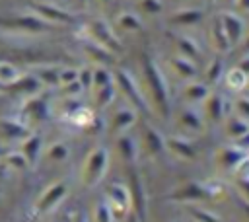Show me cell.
<instances>
[{
    "instance_id": "obj_1",
    "label": "cell",
    "mask_w": 249,
    "mask_h": 222,
    "mask_svg": "<svg viewBox=\"0 0 249 222\" xmlns=\"http://www.w3.org/2000/svg\"><path fill=\"white\" fill-rule=\"evenodd\" d=\"M142 76H144V82H146L150 97H152V107H156V111L161 117H169L171 115L169 84H167V78H165L161 66L150 55H142Z\"/></svg>"
},
{
    "instance_id": "obj_2",
    "label": "cell",
    "mask_w": 249,
    "mask_h": 222,
    "mask_svg": "<svg viewBox=\"0 0 249 222\" xmlns=\"http://www.w3.org/2000/svg\"><path fill=\"white\" fill-rule=\"evenodd\" d=\"M54 25L47 23L39 16L31 14H14V16H0V31L8 33H25V35H37V33H49Z\"/></svg>"
},
{
    "instance_id": "obj_3",
    "label": "cell",
    "mask_w": 249,
    "mask_h": 222,
    "mask_svg": "<svg viewBox=\"0 0 249 222\" xmlns=\"http://www.w3.org/2000/svg\"><path fill=\"white\" fill-rule=\"evenodd\" d=\"M107 167H109V150L105 146H95L88 154L82 166V183L89 189L95 187L105 177Z\"/></svg>"
},
{
    "instance_id": "obj_4",
    "label": "cell",
    "mask_w": 249,
    "mask_h": 222,
    "mask_svg": "<svg viewBox=\"0 0 249 222\" xmlns=\"http://www.w3.org/2000/svg\"><path fill=\"white\" fill-rule=\"evenodd\" d=\"M115 84H117V90L123 92V95L128 99V103L136 109V111H142V113H152V107L146 99V93L140 92V86L136 84V80L132 78V74L128 70H117L115 74Z\"/></svg>"
},
{
    "instance_id": "obj_5",
    "label": "cell",
    "mask_w": 249,
    "mask_h": 222,
    "mask_svg": "<svg viewBox=\"0 0 249 222\" xmlns=\"http://www.w3.org/2000/svg\"><path fill=\"white\" fill-rule=\"evenodd\" d=\"M86 29L89 33V39L95 41L97 45H101L103 49H107L109 53H121L123 51V45L119 41V37L115 35V31L111 29V25L101 19V18H93L86 23Z\"/></svg>"
},
{
    "instance_id": "obj_6",
    "label": "cell",
    "mask_w": 249,
    "mask_h": 222,
    "mask_svg": "<svg viewBox=\"0 0 249 222\" xmlns=\"http://www.w3.org/2000/svg\"><path fill=\"white\" fill-rule=\"evenodd\" d=\"M66 195H68V185H66V181H54V183H51V185L39 195V199H37V203H35V212H37V214H49V212H53V210L66 199Z\"/></svg>"
},
{
    "instance_id": "obj_7",
    "label": "cell",
    "mask_w": 249,
    "mask_h": 222,
    "mask_svg": "<svg viewBox=\"0 0 249 222\" xmlns=\"http://www.w3.org/2000/svg\"><path fill=\"white\" fill-rule=\"evenodd\" d=\"M29 8L35 16H39L41 19H45L51 25H70L76 23V16L70 14L68 10H62L54 4H47V2H29Z\"/></svg>"
},
{
    "instance_id": "obj_8",
    "label": "cell",
    "mask_w": 249,
    "mask_h": 222,
    "mask_svg": "<svg viewBox=\"0 0 249 222\" xmlns=\"http://www.w3.org/2000/svg\"><path fill=\"white\" fill-rule=\"evenodd\" d=\"M105 201L109 203L115 218H123V216H128L130 214V193H128V187L123 185V183H113L107 187L105 191Z\"/></svg>"
},
{
    "instance_id": "obj_9",
    "label": "cell",
    "mask_w": 249,
    "mask_h": 222,
    "mask_svg": "<svg viewBox=\"0 0 249 222\" xmlns=\"http://www.w3.org/2000/svg\"><path fill=\"white\" fill-rule=\"evenodd\" d=\"M128 193H130V210L134 216L140 220L146 214V191H144V181L136 171H130L128 175Z\"/></svg>"
},
{
    "instance_id": "obj_10",
    "label": "cell",
    "mask_w": 249,
    "mask_h": 222,
    "mask_svg": "<svg viewBox=\"0 0 249 222\" xmlns=\"http://www.w3.org/2000/svg\"><path fill=\"white\" fill-rule=\"evenodd\" d=\"M31 134L29 127L14 117H0V138L14 142V140H23Z\"/></svg>"
},
{
    "instance_id": "obj_11",
    "label": "cell",
    "mask_w": 249,
    "mask_h": 222,
    "mask_svg": "<svg viewBox=\"0 0 249 222\" xmlns=\"http://www.w3.org/2000/svg\"><path fill=\"white\" fill-rule=\"evenodd\" d=\"M218 18H220V23H222V27H224V31L228 35L230 45L231 47L237 45L241 41L243 33H245V21L233 12H222Z\"/></svg>"
},
{
    "instance_id": "obj_12",
    "label": "cell",
    "mask_w": 249,
    "mask_h": 222,
    "mask_svg": "<svg viewBox=\"0 0 249 222\" xmlns=\"http://www.w3.org/2000/svg\"><path fill=\"white\" fill-rule=\"evenodd\" d=\"M134 123H136V109L124 105V107H119L111 115V119H109V130H111V134H117L119 136V134H124Z\"/></svg>"
},
{
    "instance_id": "obj_13",
    "label": "cell",
    "mask_w": 249,
    "mask_h": 222,
    "mask_svg": "<svg viewBox=\"0 0 249 222\" xmlns=\"http://www.w3.org/2000/svg\"><path fill=\"white\" fill-rule=\"evenodd\" d=\"M165 150L175 154L181 160H195L196 148L187 136H165Z\"/></svg>"
},
{
    "instance_id": "obj_14",
    "label": "cell",
    "mask_w": 249,
    "mask_h": 222,
    "mask_svg": "<svg viewBox=\"0 0 249 222\" xmlns=\"http://www.w3.org/2000/svg\"><path fill=\"white\" fill-rule=\"evenodd\" d=\"M202 103H204V115L210 123L216 125L226 117V99L220 92H210Z\"/></svg>"
},
{
    "instance_id": "obj_15",
    "label": "cell",
    "mask_w": 249,
    "mask_h": 222,
    "mask_svg": "<svg viewBox=\"0 0 249 222\" xmlns=\"http://www.w3.org/2000/svg\"><path fill=\"white\" fill-rule=\"evenodd\" d=\"M19 152H21L23 158L27 160L29 167L35 166V164L39 162L41 154H43V136L37 134V132H31L27 138L21 140V144H19Z\"/></svg>"
},
{
    "instance_id": "obj_16",
    "label": "cell",
    "mask_w": 249,
    "mask_h": 222,
    "mask_svg": "<svg viewBox=\"0 0 249 222\" xmlns=\"http://www.w3.org/2000/svg\"><path fill=\"white\" fill-rule=\"evenodd\" d=\"M173 43L177 47V53L189 60H200L202 58V49L196 43V39H193L191 35H183V33H175L173 35Z\"/></svg>"
},
{
    "instance_id": "obj_17",
    "label": "cell",
    "mask_w": 249,
    "mask_h": 222,
    "mask_svg": "<svg viewBox=\"0 0 249 222\" xmlns=\"http://www.w3.org/2000/svg\"><path fill=\"white\" fill-rule=\"evenodd\" d=\"M142 142L150 156H160L165 150V136L152 125H146L142 129Z\"/></svg>"
},
{
    "instance_id": "obj_18",
    "label": "cell",
    "mask_w": 249,
    "mask_h": 222,
    "mask_svg": "<svg viewBox=\"0 0 249 222\" xmlns=\"http://www.w3.org/2000/svg\"><path fill=\"white\" fill-rule=\"evenodd\" d=\"M212 193L202 185V183H185L181 189H177L171 199L175 201H185V203H195V201H202L208 199Z\"/></svg>"
},
{
    "instance_id": "obj_19",
    "label": "cell",
    "mask_w": 249,
    "mask_h": 222,
    "mask_svg": "<svg viewBox=\"0 0 249 222\" xmlns=\"http://www.w3.org/2000/svg\"><path fill=\"white\" fill-rule=\"evenodd\" d=\"M202 18H204L202 10H198V8H185V10L173 12L167 18V21H169V25H175V27H191V25H196Z\"/></svg>"
},
{
    "instance_id": "obj_20",
    "label": "cell",
    "mask_w": 249,
    "mask_h": 222,
    "mask_svg": "<svg viewBox=\"0 0 249 222\" xmlns=\"http://www.w3.org/2000/svg\"><path fill=\"white\" fill-rule=\"evenodd\" d=\"M224 129H226V136L233 142H241V140H245V136H249V121H245L237 115L226 117Z\"/></svg>"
},
{
    "instance_id": "obj_21",
    "label": "cell",
    "mask_w": 249,
    "mask_h": 222,
    "mask_svg": "<svg viewBox=\"0 0 249 222\" xmlns=\"http://www.w3.org/2000/svg\"><path fill=\"white\" fill-rule=\"evenodd\" d=\"M41 88H43V84L37 80V76L33 74V72H21V76L12 84V86H8V90H12L14 93H39L41 92Z\"/></svg>"
},
{
    "instance_id": "obj_22",
    "label": "cell",
    "mask_w": 249,
    "mask_h": 222,
    "mask_svg": "<svg viewBox=\"0 0 249 222\" xmlns=\"http://www.w3.org/2000/svg\"><path fill=\"white\" fill-rule=\"evenodd\" d=\"M210 93V88L208 84L204 82H196V80H189L185 86H183V97L187 103L195 105V103H202Z\"/></svg>"
},
{
    "instance_id": "obj_23",
    "label": "cell",
    "mask_w": 249,
    "mask_h": 222,
    "mask_svg": "<svg viewBox=\"0 0 249 222\" xmlns=\"http://www.w3.org/2000/svg\"><path fill=\"white\" fill-rule=\"evenodd\" d=\"M177 121H179V125H181L185 130H189V132L200 134V132L204 130V119H202L195 109H191V107L181 109Z\"/></svg>"
},
{
    "instance_id": "obj_24",
    "label": "cell",
    "mask_w": 249,
    "mask_h": 222,
    "mask_svg": "<svg viewBox=\"0 0 249 222\" xmlns=\"http://www.w3.org/2000/svg\"><path fill=\"white\" fill-rule=\"evenodd\" d=\"M167 62H169L171 70H173L179 78H183V80H193V78L196 76V66H195V62L189 60V58H185V56H181V55L169 56Z\"/></svg>"
},
{
    "instance_id": "obj_25",
    "label": "cell",
    "mask_w": 249,
    "mask_h": 222,
    "mask_svg": "<svg viewBox=\"0 0 249 222\" xmlns=\"http://www.w3.org/2000/svg\"><path fill=\"white\" fill-rule=\"evenodd\" d=\"M245 156H247V154H245V150H243L241 146H224V148H220V152H218V162H220L224 167L235 169V167L239 166V162H241Z\"/></svg>"
},
{
    "instance_id": "obj_26",
    "label": "cell",
    "mask_w": 249,
    "mask_h": 222,
    "mask_svg": "<svg viewBox=\"0 0 249 222\" xmlns=\"http://www.w3.org/2000/svg\"><path fill=\"white\" fill-rule=\"evenodd\" d=\"M82 51L86 53L88 60L97 62V66H99L101 62H111V58H113V53H109L107 49H103L101 45H97V43L91 41V39L82 41Z\"/></svg>"
},
{
    "instance_id": "obj_27",
    "label": "cell",
    "mask_w": 249,
    "mask_h": 222,
    "mask_svg": "<svg viewBox=\"0 0 249 222\" xmlns=\"http://www.w3.org/2000/svg\"><path fill=\"white\" fill-rule=\"evenodd\" d=\"M117 150H119L121 158L124 162H128V164L136 162V158H138V144L128 134H119L117 136Z\"/></svg>"
},
{
    "instance_id": "obj_28",
    "label": "cell",
    "mask_w": 249,
    "mask_h": 222,
    "mask_svg": "<svg viewBox=\"0 0 249 222\" xmlns=\"http://www.w3.org/2000/svg\"><path fill=\"white\" fill-rule=\"evenodd\" d=\"M210 41H212V45L216 47V51H218V53H228V51L231 49V45H230V41H228V35H226V31H224V27H222V23H220V18H218V16H216V18H214V21H212Z\"/></svg>"
},
{
    "instance_id": "obj_29",
    "label": "cell",
    "mask_w": 249,
    "mask_h": 222,
    "mask_svg": "<svg viewBox=\"0 0 249 222\" xmlns=\"http://www.w3.org/2000/svg\"><path fill=\"white\" fill-rule=\"evenodd\" d=\"M47 111H49L47 99H45V95H41V93H35V95L25 103V107H23V113H25L27 117H31V119H45V117H47Z\"/></svg>"
},
{
    "instance_id": "obj_30",
    "label": "cell",
    "mask_w": 249,
    "mask_h": 222,
    "mask_svg": "<svg viewBox=\"0 0 249 222\" xmlns=\"http://www.w3.org/2000/svg\"><path fill=\"white\" fill-rule=\"evenodd\" d=\"M247 76L237 68V66H233V68H230L226 74H224V84H226V88L230 90V92H243L245 88H247Z\"/></svg>"
},
{
    "instance_id": "obj_31",
    "label": "cell",
    "mask_w": 249,
    "mask_h": 222,
    "mask_svg": "<svg viewBox=\"0 0 249 222\" xmlns=\"http://www.w3.org/2000/svg\"><path fill=\"white\" fill-rule=\"evenodd\" d=\"M37 80L43 86H58V74H60V66H37L35 72Z\"/></svg>"
},
{
    "instance_id": "obj_32",
    "label": "cell",
    "mask_w": 249,
    "mask_h": 222,
    "mask_svg": "<svg viewBox=\"0 0 249 222\" xmlns=\"http://www.w3.org/2000/svg\"><path fill=\"white\" fill-rule=\"evenodd\" d=\"M93 93H95V107H109L113 101H115V97H117V84L113 82V84H109V86H103V88H99V90H93Z\"/></svg>"
},
{
    "instance_id": "obj_33",
    "label": "cell",
    "mask_w": 249,
    "mask_h": 222,
    "mask_svg": "<svg viewBox=\"0 0 249 222\" xmlns=\"http://www.w3.org/2000/svg\"><path fill=\"white\" fill-rule=\"evenodd\" d=\"M19 76H21V72H19V68H18L16 64H12V62H2V60H0V86H2V88L12 86Z\"/></svg>"
},
{
    "instance_id": "obj_34",
    "label": "cell",
    "mask_w": 249,
    "mask_h": 222,
    "mask_svg": "<svg viewBox=\"0 0 249 222\" xmlns=\"http://www.w3.org/2000/svg\"><path fill=\"white\" fill-rule=\"evenodd\" d=\"M68 119H70L74 125H78V127H89V125L95 121V115H93V111H91L89 107L80 105L78 109H74V111L68 115Z\"/></svg>"
},
{
    "instance_id": "obj_35",
    "label": "cell",
    "mask_w": 249,
    "mask_h": 222,
    "mask_svg": "<svg viewBox=\"0 0 249 222\" xmlns=\"http://www.w3.org/2000/svg\"><path fill=\"white\" fill-rule=\"evenodd\" d=\"M117 25L124 31H140L142 29V19L132 12H123L117 18Z\"/></svg>"
},
{
    "instance_id": "obj_36",
    "label": "cell",
    "mask_w": 249,
    "mask_h": 222,
    "mask_svg": "<svg viewBox=\"0 0 249 222\" xmlns=\"http://www.w3.org/2000/svg\"><path fill=\"white\" fill-rule=\"evenodd\" d=\"M113 82H115V74H111L109 68H105L101 64L93 68V84H91V90H99V88L109 86Z\"/></svg>"
},
{
    "instance_id": "obj_37",
    "label": "cell",
    "mask_w": 249,
    "mask_h": 222,
    "mask_svg": "<svg viewBox=\"0 0 249 222\" xmlns=\"http://www.w3.org/2000/svg\"><path fill=\"white\" fill-rule=\"evenodd\" d=\"M224 74H226L224 72V60L220 56H216L210 60V64L206 68V82L204 84H216L224 78Z\"/></svg>"
},
{
    "instance_id": "obj_38",
    "label": "cell",
    "mask_w": 249,
    "mask_h": 222,
    "mask_svg": "<svg viewBox=\"0 0 249 222\" xmlns=\"http://www.w3.org/2000/svg\"><path fill=\"white\" fill-rule=\"evenodd\" d=\"M45 156H47L51 162H54V164H60V162L68 160V156H70V150H68V146H66L64 142H54V144H51V146L45 150Z\"/></svg>"
},
{
    "instance_id": "obj_39",
    "label": "cell",
    "mask_w": 249,
    "mask_h": 222,
    "mask_svg": "<svg viewBox=\"0 0 249 222\" xmlns=\"http://www.w3.org/2000/svg\"><path fill=\"white\" fill-rule=\"evenodd\" d=\"M189 214L195 222H222V218L216 212L200 208V206H189Z\"/></svg>"
},
{
    "instance_id": "obj_40",
    "label": "cell",
    "mask_w": 249,
    "mask_h": 222,
    "mask_svg": "<svg viewBox=\"0 0 249 222\" xmlns=\"http://www.w3.org/2000/svg\"><path fill=\"white\" fill-rule=\"evenodd\" d=\"M115 214L109 206L107 201H101L95 204V210H93V222H115Z\"/></svg>"
},
{
    "instance_id": "obj_41",
    "label": "cell",
    "mask_w": 249,
    "mask_h": 222,
    "mask_svg": "<svg viewBox=\"0 0 249 222\" xmlns=\"http://www.w3.org/2000/svg\"><path fill=\"white\" fill-rule=\"evenodd\" d=\"M78 84V68H72V66H64L60 68V74H58V86L60 88H70Z\"/></svg>"
},
{
    "instance_id": "obj_42",
    "label": "cell",
    "mask_w": 249,
    "mask_h": 222,
    "mask_svg": "<svg viewBox=\"0 0 249 222\" xmlns=\"http://www.w3.org/2000/svg\"><path fill=\"white\" fill-rule=\"evenodd\" d=\"M4 162H6V166L12 167V169H27V167H29L27 160L23 158V154H21L19 150H16V152H8V154L4 156Z\"/></svg>"
},
{
    "instance_id": "obj_43",
    "label": "cell",
    "mask_w": 249,
    "mask_h": 222,
    "mask_svg": "<svg viewBox=\"0 0 249 222\" xmlns=\"http://www.w3.org/2000/svg\"><path fill=\"white\" fill-rule=\"evenodd\" d=\"M78 84H80L82 92H89L91 90V84H93V68L91 66L78 68Z\"/></svg>"
},
{
    "instance_id": "obj_44",
    "label": "cell",
    "mask_w": 249,
    "mask_h": 222,
    "mask_svg": "<svg viewBox=\"0 0 249 222\" xmlns=\"http://www.w3.org/2000/svg\"><path fill=\"white\" fill-rule=\"evenodd\" d=\"M140 10L148 16H158L163 10V2L161 0H138Z\"/></svg>"
},
{
    "instance_id": "obj_45",
    "label": "cell",
    "mask_w": 249,
    "mask_h": 222,
    "mask_svg": "<svg viewBox=\"0 0 249 222\" xmlns=\"http://www.w3.org/2000/svg\"><path fill=\"white\" fill-rule=\"evenodd\" d=\"M233 107H235V115H237V117L249 121V95H239V97L235 99Z\"/></svg>"
},
{
    "instance_id": "obj_46",
    "label": "cell",
    "mask_w": 249,
    "mask_h": 222,
    "mask_svg": "<svg viewBox=\"0 0 249 222\" xmlns=\"http://www.w3.org/2000/svg\"><path fill=\"white\" fill-rule=\"evenodd\" d=\"M237 189L241 193V201L249 203V177H239L237 179Z\"/></svg>"
},
{
    "instance_id": "obj_47",
    "label": "cell",
    "mask_w": 249,
    "mask_h": 222,
    "mask_svg": "<svg viewBox=\"0 0 249 222\" xmlns=\"http://www.w3.org/2000/svg\"><path fill=\"white\" fill-rule=\"evenodd\" d=\"M237 68H239V70L249 78V55H243V58H239Z\"/></svg>"
},
{
    "instance_id": "obj_48",
    "label": "cell",
    "mask_w": 249,
    "mask_h": 222,
    "mask_svg": "<svg viewBox=\"0 0 249 222\" xmlns=\"http://www.w3.org/2000/svg\"><path fill=\"white\" fill-rule=\"evenodd\" d=\"M72 222H89V220H88V214H86L84 210H78V212L74 214Z\"/></svg>"
},
{
    "instance_id": "obj_49",
    "label": "cell",
    "mask_w": 249,
    "mask_h": 222,
    "mask_svg": "<svg viewBox=\"0 0 249 222\" xmlns=\"http://www.w3.org/2000/svg\"><path fill=\"white\" fill-rule=\"evenodd\" d=\"M235 2L239 4L241 10H247V12H249V0H235Z\"/></svg>"
},
{
    "instance_id": "obj_50",
    "label": "cell",
    "mask_w": 249,
    "mask_h": 222,
    "mask_svg": "<svg viewBox=\"0 0 249 222\" xmlns=\"http://www.w3.org/2000/svg\"><path fill=\"white\" fill-rule=\"evenodd\" d=\"M243 55H249V35L245 37V43H243Z\"/></svg>"
},
{
    "instance_id": "obj_51",
    "label": "cell",
    "mask_w": 249,
    "mask_h": 222,
    "mask_svg": "<svg viewBox=\"0 0 249 222\" xmlns=\"http://www.w3.org/2000/svg\"><path fill=\"white\" fill-rule=\"evenodd\" d=\"M126 222H142V220H140V218H138V216H134V214H132V212H130V214H128V216H126Z\"/></svg>"
},
{
    "instance_id": "obj_52",
    "label": "cell",
    "mask_w": 249,
    "mask_h": 222,
    "mask_svg": "<svg viewBox=\"0 0 249 222\" xmlns=\"http://www.w3.org/2000/svg\"><path fill=\"white\" fill-rule=\"evenodd\" d=\"M241 206H243V210H245V214L249 216V203H245V201H241Z\"/></svg>"
},
{
    "instance_id": "obj_53",
    "label": "cell",
    "mask_w": 249,
    "mask_h": 222,
    "mask_svg": "<svg viewBox=\"0 0 249 222\" xmlns=\"http://www.w3.org/2000/svg\"><path fill=\"white\" fill-rule=\"evenodd\" d=\"M99 2H103V4H111V0H99Z\"/></svg>"
},
{
    "instance_id": "obj_54",
    "label": "cell",
    "mask_w": 249,
    "mask_h": 222,
    "mask_svg": "<svg viewBox=\"0 0 249 222\" xmlns=\"http://www.w3.org/2000/svg\"><path fill=\"white\" fill-rule=\"evenodd\" d=\"M78 2H80V4H82V6H84V4H86V2H88V0H78Z\"/></svg>"
},
{
    "instance_id": "obj_55",
    "label": "cell",
    "mask_w": 249,
    "mask_h": 222,
    "mask_svg": "<svg viewBox=\"0 0 249 222\" xmlns=\"http://www.w3.org/2000/svg\"><path fill=\"white\" fill-rule=\"evenodd\" d=\"M247 90H249V80H247Z\"/></svg>"
},
{
    "instance_id": "obj_56",
    "label": "cell",
    "mask_w": 249,
    "mask_h": 222,
    "mask_svg": "<svg viewBox=\"0 0 249 222\" xmlns=\"http://www.w3.org/2000/svg\"><path fill=\"white\" fill-rule=\"evenodd\" d=\"M228 2H235V0H228Z\"/></svg>"
},
{
    "instance_id": "obj_57",
    "label": "cell",
    "mask_w": 249,
    "mask_h": 222,
    "mask_svg": "<svg viewBox=\"0 0 249 222\" xmlns=\"http://www.w3.org/2000/svg\"><path fill=\"white\" fill-rule=\"evenodd\" d=\"M163 222H169V220H163Z\"/></svg>"
},
{
    "instance_id": "obj_58",
    "label": "cell",
    "mask_w": 249,
    "mask_h": 222,
    "mask_svg": "<svg viewBox=\"0 0 249 222\" xmlns=\"http://www.w3.org/2000/svg\"><path fill=\"white\" fill-rule=\"evenodd\" d=\"M210 2H214V0H210Z\"/></svg>"
},
{
    "instance_id": "obj_59",
    "label": "cell",
    "mask_w": 249,
    "mask_h": 222,
    "mask_svg": "<svg viewBox=\"0 0 249 222\" xmlns=\"http://www.w3.org/2000/svg\"><path fill=\"white\" fill-rule=\"evenodd\" d=\"M0 90H2V86H0Z\"/></svg>"
},
{
    "instance_id": "obj_60",
    "label": "cell",
    "mask_w": 249,
    "mask_h": 222,
    "mask_svg": "<svg viewBox=\"0 0 249 222\" xmlns=\"http://www.w3.org/2000/svg\"><path fill=\"white\" fill-rule=\"evenodd\" d=\"M247 156H249V152H247Z\"/></svg>"
}]
</instances>
